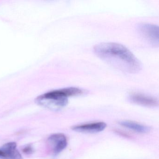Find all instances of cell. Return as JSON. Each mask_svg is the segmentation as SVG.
Instances as JSON below:
<instances>
[{"label":"cell","instance_id":"obj_2","mask_svg":"<svg viewBox=\"0 0 159 159\" xmlns=\"http://www.w3.org/2000/svg\"><path fill=\"white\" fill-rule=\"evenodd\" d=\"M36 101L39 105L55 111L63 108L68 103L67 98L66 97L61 89L42 95L39 97Z\"/></svg>","mask_w":159,"mask_h":159},{"label":"cell","instance_id":"obj_9","mask_svg":"<svg viewBox=\"0 0 159 159\" xmlns=\"http://www.w3.org/2000/svg\"><path fill=\"white\" fill-rule=\"evenodd\" d=\"M22 151L24 153L27 154H31L34 152V148L32 145L30 144L26 145L24 146V148L22 149Z\"/></svg>","mask_w":159,"mask_h":159},{"label":"cell","instance_id":"obj_3","mask_svg":"<svg viewBox=\"0 0 159 159\" xmlns=\"http://www.w3.org/2000/svg\"><path fill=\"white\" fill-rule=\"evenodd\" d=\"M138 32L145 40L154 46H159V27L152 24L141 23L137 27Z\"/></svg>","mask_w":159,"mask_h":159},{"label":"cell","instance_id":"obj_1","mask_svg":"<svg viewBox=\"0 0 159 159\" xmlns=\"http://www.w3.org/2000/svg\"><path fill=\"white\" fill-rule=\"evenodd\" d=\"M95 54L101 60L118 70L129 74L138 73L141 62L125 46L115 43H102L94 47Z\"/></svg>","mask_w":159,"mask_h":159},{"label":"cell","instance_id":"obj_8","mask_svg":"<svg viewBox=\"0 0 159 159\" xmlns=\"http://www.w3.org/2000/svg\"><path fill=\"white\" fill-rule=\"evenodd\" d=\"M120 125L125 128L141 134H146L150 131L151 128L148 126L140 124L131 121H122L119 123Z\"/></svg>","mask_w":159,"mask_h":159},{"label":"cell","instance_id":"obj_6","mask_svg":"<svg viewBox=\"0 0 159 159\" xmlns=\"http://www.w3.org/2000/svg\"><path fill=\"white\" fill-rule=\"evenodd\" d=\"M129 100L134 104L147 107H155L158 106L157 99L143 94L134 93L130 95Z\"/></svg>","mask_w":159,"mask_h":159},{"label":"cell","instance_id":"obj_5","mask_svg":"<svg viewBox=\"0 0 159 159\" xmlns=\"http://www.w3.org/2000/svg\"><path fill=\"white\" fill-rule=\"evenodd\" d=\"M0 159H23V157L17 149L16 143L10 142L4 144L0 148Z\"/></svg>","mask_w":159,"mask_h":159},{"label":"cell","instance_id":"obj_7","mask_svg":"<svg viewBox=\"0 0 159 159\" xmlns=\"http://www.w3.org/2000/svg\"><path fill=\"white\" fill-rule=\"evenodd\" d=\"M106 123L103 122L92 123L75 125L72 129L75 132L85 133H96L103 131L107 127Z\"/></svg>","mask_w":159,"mask_h":159},{"label":"cell","instance_id":"obj_4","mask_svg":"<svg viewBox=\"0 0 159 159\" xmlns=\"http://www.w3.org/2000/svg\"><path fill=\"white\" fill-rule=\"evenodd\" d=\"M47 141L54 155L59 154L67 146L66 137L62 133H57L51 135L48 138Z\"/></svg>","mask_w":159,"mask_h":159}]
</instances>
